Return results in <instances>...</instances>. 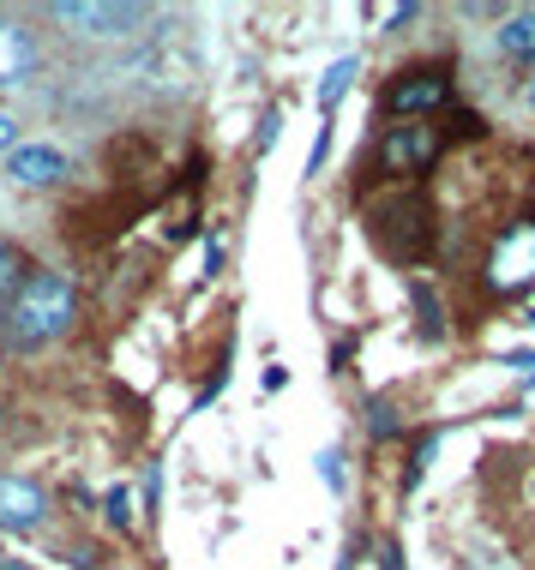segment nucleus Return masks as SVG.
<instances>
[{
    "mask_svg": "<svg viewBox=\"0 0 535 570\" xmlns=\"http://www.w3.org/2000/svg\"><path fill=\"white\" fill-rule=\"evenodd\" d=\"M72 313H79V295H72L67 276L60 271H25L19 295L7 306V336L19 348H42L72 325Z\"/></svg>",
    "mask_w": 535,
    "mask_h": 570,
    "instance_id": "obj_1",
    "label": "nucleus"
},
{
    "mask_svg": "<svg viewBox=\"0 0 535 570\" xmlns=\"http://www.w3.org/2000/svg\"><path fill=\"white\" fill-rule=\"evenodd\" d=\"M55 19L72 24L79 37L120 42V37H133L139 24H150V7H139V0H55Z\"/></svg>",
    "mask_w": 535,
    "mask_h": 570,
    "instance_id": "obj_2",
    "label": "nucleus"
},
{
    "mask_svg": "<svg viewBox=\"0 0 535 570\" xmlns=\"http://www.w3.org/2000/svg\"><path fill=\"white\" fill-rule=\"evenodd\" d=\"M451 102V72L446 67H416V72H397V85L386 90V109L403 120H421L434 109Z\"/></svg>",
    "mask_w": 535,
    "mask_h": 570,
    "instance_id": "obj_3",
    "label": "nucleus"
},
{
    "mask_svg": "<svg viewBox=\"0 0 535 570\" xmlns=\"http://www.w3.org/2000/svg\"><path fill=\"white\" fill-rule=\"evenodd\" d=\"M434 157H439V132L427 127V120H403V127H391L386 145H379L386 175H421V168H434Z\"/></svg>",
    "mask_w": 535,
    "mask_h": 570,
    "instance_id": "obj_4",
    "label": "nucleus"
},
{
    "mask_svg": "<svg viewBox=\"0 0 535 570\" xmlns=\"http://www.w3.org/2000/svg\"><path fill=\"white\" fill-rule=\"evenodd\" d=\"M535 283V223H517L494 246V288H529Z\"/></svg>",
    "mask_w": 535,
    "mask_h": 570,
    "instance_id": "obj_5",
    "label": "nucleus"
},
{
    "mask_svg": "<svg viewBox=\"0 0 535 570\" xmlns=\"http://www.w3.org/2000/svg\"><path fill=\"white\" fill-rule=\"evenodd\" d=\"M49 517V492L19 474H0V534H30Z\"/></svg>",
    "mask_w": 535,
    "mask_h": 570,
    "instance_id": "obj_6",
    "label": "nucleus"
},
{
    "mask_svg": "<svg viewBox=\"0 0 535 570\" xmlns=\"http://www.w3.org/2000/svg\"><path fill=\"white\" fill-rule=\"evenodd\" d=\"M42 67V49H37V37L12 19V12H0V90H12V85H25L30 72Z\"/></svg>",
    "mask_w": 535,
    "mask_h": 570,
    "instance_id": "obj_7",
    "label": "nucleus"
},
{
    "mask_svg": "<svg viewBox=\"0 0 535 570\" xmlns=\"http://www.w3.org/2000/svg\"><path fill=\"white\" fill-rule=\"evenodd\" d=\"M7 175L19 180V187H60V180H67V150H55V145H19L7 157Z\"/></svg>",
    "mask_w": 535,
    "mask_h": 570,
    "instance_id": "obj_8",
    "label": "nucleus"
},
{
    "mask_svg": "<svg viewBox=\"0 0 535 570\" xmlns=\"http://www.w3.org/2000/svg\"><path fill=\"white\" fill-rule=\"evenodd\" d=\"M494 42H499V55H506V60H535V7L506 12L499 30H494Z\"/></svg>",
    "mask_w": 535,
    "mask_h": 570,
    "instance_id": "obj_9",
    "label": "nucleus"
},
{
    "mask_svg": "<svg viewBox=\"0 0 535 570\" xmlns=\"http://www.w3.org/2000/svg\"><path fill=\"white\" fill-rule=\"evenodd\" d=\"M356 72H361V60H356V55L331 60L325 85H319V109H338V102H343V90H349V79H356Z\"/></svg>",
    "mask_w": 535,
    "mask_h": 570,
    "instance_id": "obj_10",
    "label": "nucleus"
},
{
    "mask_svg": "<svg viewBox=\"0 0 535 570\" xmlns=\"http://www.w3.org/2000/svg\"><path fill=\"white\" fill-rule=\"evenodd\" d=\"M19 283H25V258H19V246H12V240H0V313L12 306Z\"/></svg>",
    "mask_w": 535,
    "mask_h": 570,
    "instance_id": "obj_11",
    "label": "nucleus"
},
{
    "mask_svg": "<svg viewBox=\"0 0 535 570\" xmlns=\"http://www.w3.org/2000/svg\"><path fill=\"white\" fill-rule=\"evenodd\" d=\"M109 522H115V529H127V522H133V499H127V492H109Z\"/></svg>",
    "mask_w": 535,
    "mask_h": 570,
    "instance_id": "obj_12",
    "label": "nucleus"
},
{
    "mask_svg": "<svg viewBox=\"0 0 535 570\" xmlns=\"http://www.w3.org/2000/svg\"><path fill=\"white\" fill-rule=\"evenodd\" d=\"M416 306H421V325H427V336H439V301L427 295V288H416Z\"/></svg>",
    "mask_w": 535,
    "mask_h": 570,
    "instance_id": "obj_13",
    "label": "nucleus"
},
{
    "mask_svg": "<svg viewBox=\"0 0 535 570\" xmlns=\"http://www.w3.org/2000/svg\"><path fill=\"white\" fill-rule=\"evenodd\" d=\"M12 150H19V120L0 109V157H12Z\"/></svg>",
    "mask_w": 535,
    "mask_h": 570,
    "instance_id": "obj_14",
    "label": "nucleus"
},
{
    "mask_svg": "<svg viewBox=\"0 0 535 570\" xmlns=\"http://www.w3.org/2000/svg\"><path fill=\"white\" fill-rule=\"evenodd\" d=\"M319 474H325V487H343V456L325 451V456H319Z\"/></svg>",
    "mask_w": 535,
    "mask_h": 570,
    "instance_id": "obj_15",
    "label": "nucleus"
},
{
    "mask_svg": "<svg viewBox=\"0 0 535 570\" xmlns=\"http://www.w3.org/2000/svg\"><path fill=\"white\" fill-rule=\"evenodd\" d=\"M367 426H373V433L386 439V433H397V414H391L386 403H373V421H367Z\"/></svg>",
    "mask_w": 535,
    "mask_h": 570,
    "instance_id": "obj_16",
    "label": "nucleus"
},
{
    "mask_svg": "<svg viewBox=\"0 0 535 570\" xmlns=\"http://www.w3.org/2000/svg\"><path fill=\"white\" fill-rule=\"evenodd\" d=\"M524 102H529V115H535V72H529V85H524Z\"/></svg>",
    "mask_w": 535,
    "mask_h": 570,
    "instance_id": "obj_17",
    "label": "nucleus"
},
{
    "mask_svg": "<svg viewBox=\"0 0 535 570\" xmlns=\"http://www.w3.org/2000/svg\"><path fill=\"white\" fill-rule=\"evenodd\" d=\"M529 492H535V487H529Z\"/></svg>",
    "mask_w": 535,
    "mask_h": 570,
    "instance_id": "obj_18",
    "label": "nucleus"
}]
</instances>
